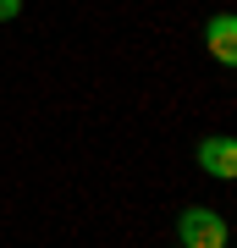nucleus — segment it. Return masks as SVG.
<instances>
[{
	"label": "nucleus",
	"instance_id": "obj_1",
	"mask_svg": "<svg viewBox=\"0 0 237 248\" xmlns=\"http://www.w3.org/2000/svg\"><path fill=\"white\" fill-rule=\"evenodd\" d=\"M176 248H226V221L215 210H182L176 215Z\"/></svg>",
	"mask_w": 237,
	"mask_h": 248
},
{
	"label": "nucleus",
	"instance_id": "obj_2",
	"mask_svg": "<svg viewBox=\"0 0 237 248\" xmlns=\"http://www.w3.org/2000/svg\"><path fill=\"white\" fill-rule=\"evenodd\" d=\"M193 160L210 171V177H221V182H232V177H237V143H232V138H199Z\"/></svg>",
	"mask_w": 237,
	"mask_h": 248
},
{
	"label": "nucleus",
	"instance_id": "obj_3",
	"mask_svg": "<svg viewBox=\"0 0 237 248\" xmlns=\"http://www.w3.org/2000/svg\"><path fill=\"white\" fill-rule=\"evenodd\" d=\"M204 45H210V55L221 66H237V17H232V11H215V17H210Z\"/></svg>",
	"mask_w": 237,
	"mask_h": 248
},
{
	"label": "nucleus",
	"instance_id": "obj_4",
	"mask_svg": "<svg viewBox=\"0 0 237 248\" xmlns=\"http://www.w3.org/2000/svg\"><path fill=\"white\" fill-rule=\"evenodd\" d=\"M11 17H22V0H0V22H11Z\"/></svg>",
	"mask_w": 237,
	"mask_h": 248
}]
</instances>
